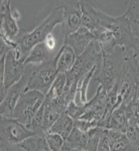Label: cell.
I'll list each match as a JSON object with an SVG mask.
<instances>
[{
    "label": "cell",
    "instance_id": "cell-1",
    "mask_svg": "<svg viewBox=\"0 0 139 151\" xmlns=\"http://www.w3.org/2000/svg\"><path fill=\"white\" fill-rule=\"evenodd\" d=\"M64 10L63 8L55 6L53 9L48 16L40 21L36 27L31 31H27L24 28H21L19 35L16 38V43L18 50H13L18 60H25L28 52L38 43L45 41L46 36L53 33L55 26L62 25Z\"/></svg>",
    "mask_w": 139,
    "mask_h": 151
},
{
    "label": "cell",
    "instance_id": "cell-2",
    "mask_svg": "<svg viewBox=\"0 0 139 151\" xmlns=\"http://www.w3.org/2000/svg\"><path fill=\"white\" fill-rule=\"evenodd\" d=\"M127 50L118 45L111 50H101L102 57L96 65L93 79L105 91H110L120 79Z\"/></svg>",
    "mask_w": 139,
    "mask_h": 151
},
{
    "label": "cell",
    "instance_id": "cell-3",
    "mask_svg": "<svg viewBox=\"0 0 139 151\" xmlns=\"http://www.w3.org/2000/svg\"><path fill=\"white\" fill-rule=\"evenodd\" d=\"M113 35L115 47H122L126 50H134L137 47V41L134 37L130 23L124 14L120 16H111L101 11V23ZM99 26V27H100Z\"/></svg>",
    "mask_w": 139,
    "mask_h": 151
},
{
    "label": "cell",
    "instance_id": "cell-4",
    "mask_svg": "<svg viewBox=\"0 0 139 151\" xmlns=\"http://www.w3.org/2000/svg\"><path fill=\"white\" fill-rule=\"evenodd\" d=\"M102 57L99 43L94 40L81 55L77 58L74 67L66 74L67 76V88L73 85H80L82 80L86 77L90 70L98 65Z\"/></svg>",
    "mask_w": 139,
    "mask_h": 151
},
{
    "label": "cell",
    "instance_id": "cell-5",
    "mask_svg": "<svg viewBox=\"0 0 139 151\" xmlns=\"http://www.w3.org/2000/svg\"><path fill=\"white\" fill-rule=\"evenodd\" d=\"M58 76L57 55L40 65L29 68V81L26 91H37L46 95Z\"/></svg>",
    "mask_w": 139,
    "mask_h": 151
},
{
    "label": "cell",
    "instance_id": "cell-6",
    "mask_svg": "<svg viewBox=\"0 0 139 151\" xmlns=\"http://www.w3.org/2000/svg\"><path fill=\"white\" fill-rule=\"evenodd\" d=\"M24 72V60H18L13 50L7 53L4 60H0V101L5 96L6 90L23 77Z\"/></svg>",
    "mask_w": 139,
    "mask_h": 151
},
{
    "label": "cell",
    "instance_id": "cell-7",
    "mask_svg": "<svg viewBox=\"0 0 139 151\" xmlns=\"http://www.w3.org/2000/svg\"><path fill=\"white\" fill-rule=\"evenodd\" d=\"M45 95L41 94L40 92L26 91L19 98L14 108L12 118L27 127L45 103Z\"/></svg>",
    "mask_w": 139,
    "mask_h": 151
},
{
    "label": "cell",
    "instance_id": "cell-8",
    "mask_svg": "<svg viewBox=\"0 0 139 151\" xmlns=\"http://www.w3.org/2000/svg\"><path fill=\"white\" fill-rule=\"evenodd\" d=\"M0 126V142L8 144H20L36 135L35 132L13 118H1Z\"/></svg>",
    "mask_w": 139,
    "mask_h": 151
},
{
    "label": "cell",
    "instance_id": "cell-9",
    "mask_svg": "<svg viewBox=\"0 0 139 151\" xmlns=\"http://www.w3.org/2000/svg\"><path fill=\"white\" fill-rule=\"evenodd\" d=\"M55 6L60 7L64 10V17L62 23L63 36L67 37L78 30L82 26V7L81 1L67 0V1H55Z\"/></svg>",
    "mask_w": 139,
    "mask_h": 151
},
{
    "label": "cell",
    "instance_id": "cell-10",
    "mask_svg": "<svg viewBox=\"0 0 139 151\" xmlns=\"http://www.w3.org/2000/svg\"><path fill=\"white\" fill-rule=\"evenodd\" d=\"M29 81V68L25 70L23 77L13 86L6 90L5 96L1 100L0 104V115L1 118H12L14 108L17 104L21 95L26 92Z\"/></svg>",
    "mask_w": 139,
    "mask_h": 151
},
{
    "label": "cell",
    "instance_id": "cell-11",
    "mask_svg": "<svg viewBox=\"0 0 139 151\" xmlns=\"http://www.w3.org/2000/svg\"><path fill=\"white\" fill-rule=\"evenodd\" d=\"M0 14H1V30L0 35H3L8 40L16 41V38L21 31L18 21L12 15L11 1L2 0L0 2Z\"/></svg>",
    "mask_w": 139,
    "mask_h": 151
},
{
    "label": "cell",
    "instance_id": "cell-12",
    "mask_svg": "<svg viewBox=\"0 0 139 151\" xmlns=\"http://www.w3.org/2000/svg\"><path fill=\"white\" fill-rule=\"evenodd\" d=\"M95 40V36L93 31L81 26L78 30L73 32L64 38V43L68 47L74 50L77 57L81 55L86 50V48Z\"/></svg>",
    "mask_w": 139,
    "mask_h": 151
},
{
    "label": "cell",
    "instance_id": "cell-13",
    "mask_svg": "<svg viewBox=\"0 0 139 151\" xmlns=\"http://www.w3.org/2000/svg\"><path fill=\"white\" fill-rule=\"evenodd\" d=\"M82 26L91 31L99 28L101 23V11L92 1H81Z\"/></svg>",
    "mask_w": 139,
    "mask_h": 151
},
{
    "label": "cell",
    "instance_id": "cell-14",
    "mask_svg": "<svg viewBox=\"0 0 139 151\" xmlns=\"http://www.w3.org/2000/svg\"><path fill=\"white\" fill-rule=\"evenodd\" d=\"M106 134L110 143V151H137L125 133L106 129Z\"/></svg>",
    "mask_w": 139,
    "mask_h": 151
},
{
    "label": "cell",
    "instance_id": "cell-15",
    "mask_svg": "<svg viewBox=\"0 0 139 151\" xmlns=\"http://www.w3.org/2000/svg\"><path fill=\"white\" fill-rule=\"evenodd\" d=\"M57 55L58 53H53V52H50L43 42L38 43L28 52L27 57L24 60V65H25V67L27 65H40L42 63L52 60Z\"/></svg>",
    "mask_w": 139,
    "mask_h": 151
},
{
    "label": "cell",
    "instance_id": "cell-16",
    "mask_svg": "<svg viewBox=\"0 0 139 151\" xmlns=\"http://www.w3.org/2000/svg\"><path fill=\"white\" fill-rule=\"evenodd\" d=\"M77 55L72 47L63 45L57 55V65L58 74H67L74 67Z\"/></svg>",
    "mask_w": 139,
    "mask_h": 151
},
{
    "label": "cell",
    "instance_id": "cell-17",
    "mask_svg": "<svg viewBox=\"0 0 139 151\" xmlns=\"http://www.w3.org/2000/svg\"><path fill=\"white\" fill-rule=\"evenodd\" d=\"M128 127L127 117H126L125 106L121 105L118 108L111 113L109 117L108 123H107L106 129H111V130L119 131L122 133H126Z\"/></svg>",
    "mask_w": 139,
    "mask_h": 151
},
{
    "label": "cell",
    "instance_id": "cell-18",
    "mask_svg": "<svg viewBox=\"0 0 139 151\" xmlns=\"http://www.w3.org/2000/svg\"><path fill=\"white\" fill-rule=\"evenodd\" d=\"M74 128H75V120L73 118H71L65 112V113L60 114V116L58 117V120L53 125V127L50 128V132L58 134L65 140H67Z\"/></svg>",
    "mask_w": 139,
    "mask_h": 151
},
{
    "label": "cell",
    "instance_id": "cell-19",
    "mask_svg": "<svg viewBox=\"0 0 139 151\" xmlns=\"http://www.w3.org/2000/svg\"><path fill=\"white\" fill-rule=\"evenodd\" d=\"M124 15L128 19L134 37L139 45V0H130L127 2V9ZM135 47V48H136Z\"/></svg>",
    "mask_w": 139,
    "mask_h": 151
},
{
    "label": "cell",
    "instance_id": "cell-20",
    "mask_svg": "<svg viewBox=\"0 0 139 151\" xmlns=\"http://www.w3.org/2000/svg\"><path fill=\"white\" fill-rule=\"evenodd\" d=\"M87 145V133L82 132L80 129L75 127L73 129L72 133L65 141L64 148L67 149H79L85 151Z\"/></svg>",
    "mask_w": 139,
    "mask_h": 151
},
{
    "label": "cell",
    "instance_id": "cell-21",
    "mask_svg": "<svg viewBox=\"0 0 139 151\" xmlns=\"http://www.w3.org/2000/svg\"><path fill=\"white\" fill-rule=\"evenodd\" d=\"M67 86V76L66 74H58L57 79L50 87L48 93L45 95L46 102H55L63 96Z\"/></svg>",
    "mask_w": 139,
    "mask_h": 151
},
{
    "label": "cell",
    "instance_id": "cell-22",
    "mask_svg": "<svg viewBox=\"0 0 139 151\" xmlns=\"http://www.w3.org/2000/svg\"><path fill=\"white\" fill-rule=\"evenodd\" d=\"M26 151H50L48 148L45 135H35L20 143Z\"/></svg>",
    "mask_w": 139,
    "mask_h": 151
},
{
    "label": "cell",
    "instance_id": "cell-23",
    "mask_svg": "<svg viewBox=\"0 0 139 151\" xmlns=\"http://www.w3.org/2000/svg\"><path fill=\"white\" fill-rule=\"evenodd\" d=\"M105 128L96 127L87 132V145L85 151H97L98 145L104 133Z\"/></svg>",
    "mask_w": 139,
    "mask_h": 151
},
{
    "label": "cell",
    "instance_id": "cell-24",
    "mask_svg": "<svg viewBox=\"0 0 139 151\" xmlns=\"http://www.w3.org/2000/svg\"><path fill=\"white\" fill-rule=\"evenodd\" d=\"M46 144L50 151H62L65 146V139L60 135L55 133H46L45 135Z\"/></svg>",
    "mask_w": 139,
    "mask_h": 151
},
{
    "label": "cell",
    "instance_id": "cell-25",
    "mask_svg": "<svg viewBox=\"0 0 139 151\" xmlns=\"http://www.w3.org/2000/svg\"><path fill=\"white\" fill-rule=\"evenodd\" d=\"M125 112L128 124L139 123V101L133 99L125 106Z\"/></svg>",
    "mask_w": 139,
    "mask_h": 151
},
{
    "label": "cell",
    "instance_id": "cell-26",
    "mask_svg": "<svg viewBox=\"0 0 139 151\" xmlns=\"http://www.w3.org/2000/svg\"><path fill=\"white\" fill-rule=\"evenodd\" d=\"M95 70H96V67L88 73L86 75V77L82 80V82L80 83V85H79V91H78V94H80V103L81 104L88 103V97H87L88 87H89L90 82H91V80L93 79V77H94Z\"/></svg>",
    "mask_w": 139,
    "mask_h": 151
},
{
    "label": "cell",
    "instance_id": "cell-27",
    "mask_svg": "<svg viewBox=\"0 0 139 151\" xmlns=\"http://www.w3.org/2000/svg\"><path fill=\"white\" fill-rule=\"evenodd\" d=\"M66 113H67L71 118L74 119L75 121L79 120V119H81V117L84 115V113H85V104L76 103L75 101L71 102V103L68 105Z\"/></svg>",
    "mask_w": 139,
    "mask_h": 151
},
{
    "label": "cell",
    "instance_id": "cell-28",
    "mask_svg": "<svg viewBox=\"0 0 139 151\" xmlns=\"http://www.w3.org/2000/svg\"><path fill=\"white\" fill-rule=\"evenodd\" d=\"M125 134L128 137V139L132 142V144L137 149L139 146V123L128 124L127 131H126Z\"/></svg>",
    "mask_w": 139,
    "mask_h": 151
},
{
    "label": "cell",
    "instance_id": "cell-29",
    "mask_svg": "<svg viewBox=\"0 0 139 151\" xmlns=\"http://www.w3.org/2000/svg\"><path fill=\"white\" fill-rule=\"evenodd\" d=\"M75 127H77L78 129L82 131V132H89L90 130L92 129L96 128V127H99L98 124L96 122H90V121H86V120H76L75 121Z\"/></svg>",
    "mask_w": 139,
    "mask_h": 151
},
{
    "label": "cell",
    "instance_id": "cell-30",
    "mask_svg": "<svg viewBox=\"0 0 139 151\" xmlns=\"http://www.w3.org/2000/svg\"><path fill=\"white\" fill-rule=\"evenodd\" d=\"M97 151H110V143H109V139L107 137L106 129L104 130L103 135H102L101 139H100Z\"/></svg>",
    "mask_w": 139,
    "mask_h": 151
},
{
    "label": "cell",
    "instance_id": "cell-31",
    "mask_svg": "<svg viewBox=\"0 0 139 151\" xmlns=\"http://www.w3.org/2000/svg\"><path fill=\"white\" fill-rule=\"evenodd\" d=\"M0 151H26L20 144H8L0 142Z\"/></svg>",
    "mask_w": 139,
    "mask_h": 151
},
{
    "label": "cell",
    "instance_id": "cell-32",
    "mask_svg": "<svg viewBox=\"0 0 139 151\" xmlns=\"http://www.w3.org/2000/svg\"><path fill=\"white\" fill-rule=\"evenodd\" d=\"M57 38L55 37V35H53V33H50V35H48L46 36V38L43 41V43L45 45V47L48 48V50H50V52H53V50H55V47H57Z\"/></svg>",
    "mask_w": 139,
    "mask_h": 151
},
{
    "label": "cell",
    "instance_id": "cell-33",
    "mask_svg": "<svg viewBox=\"0 0 139 151\" xmlns=\"http://www.w3.org/2000/svg\"><path fill=\"white\" fill-rule=\"evenodd\" d=\"M12 15H13V17L16 19V20H19V19L21 18V15H20V12L18 11V9H13V10H12Z\"/></svg>",
    "mask_w": 139,
    "mask_h": 151
},
{
    "label": "cell",
    "instance_id": "cell-34",
    "mask_svg": "<svg viewBox=\"0 0 139 151\" xmlns=\"http://www.w3.org/2000/svg\"><path fill=\"white\" fill-rule=\"evenodd\" d=\"M62 151H82V150H79V149H67V148H63Z\"/></svg>",
    "mask_w": 139,
    "mask_h": 151
},
{
    "label": "cell",
    "instance_id": "cell-35",
    "mask_svg": "<svg viewBox=\"0 0 139 151\" xmlns=\"http://www.w3.org/2000/svg\"><path fill=\"white\" fill-rule=\"evenodd\" d=\"M137 151H139V146H138V148H137Z\"/></svg>",
    "mask_w": 139,
    "mask_h": 151
}]
</instances>
